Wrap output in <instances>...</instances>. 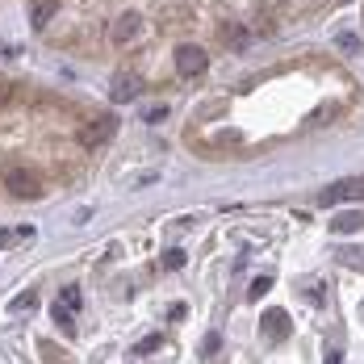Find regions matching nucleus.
<instances>
[{
	"label": "nucleus",
	"mask_w": 364,
	"mask_h": 364,
	"mask_svg": "<svg viewBox=\"0 0 364 364\" xmlns=\"http://www.w3.org/2000/svg\"><path fill=\"white\" fill-rule=\"evenodd\" d=\"M75 306H80V285H68V289L59 293V301H55V310H50V314H55V323H59V327L68 331V335L75 331V323H72Z\"/></svg>",
	"instance_id": "4"
},
{
	"label": "nucleus",
	"mask_w": 364,
	"mask_h": 364,
	"mask_svg": "<svg viewBox=\"0 0 364 364\" xmlns=\"http://www.w3.org/2000/svg\"><path fill=\"white\" fill-rule=\"evenodd\" d=\"M331 226H335L339 235H348V230H360V226H364V214H339Z\"/></svg>",
	"instance_id": "11"
},
{
	"label": "nucleus",
	"mask_w": 364,
	"mask_h": 364,
	"mask_svg": "<svg viewBox=\"0 0 364 364\" xmlns=\"http://www.w3.org/2000/svg\"><path fill=\"white\" fill-rule=\"evenodd\" d=\"M339 46H343V50H356L360 42H356V34H343V38H339Z\"/></svg>",
	"instance_id": "16"
},
{
	"label": "nucleus",
	"mask_w": 364,
	"mask_h": 364,
	"mask_svg": "<svg viewBox=\"0 0 364 364\" xmlns=\"http://www.w3.org/2000/svg\"><path fill=\"white\" fill-rule=\"evenodd\" d=\"M159 264H164L168 272H176V268H184V252H181V247H168V252H164V259H159Z\"/></svg>",
	"instance_id": "12"
},
{
	"label": "nucleus",
	"mask_w": 364,
	"mask_h": 364,
	"mask_svg": "<svg viewBox=\"0 0 364 364\" xmlns=\"http://www.w3.org/2000/svg\"><path fill=\"white\" fill-rule=\"evenodd\" d=\"M339 201H364V181H335L318 193V205H339Z\"/></svg>",
	"instance_id": "3"
},
{
	"label": "nucleus",
	"mask_w": 364,
	"mask_h": 364,
	"mask_svg": "<svg viewBox=\"0 0 364 364\" xmlns=\"http://www.w3.org/2000/svg\"><path fill=\"white\" fill-rule=\"evenodd\" d=\"M139 34H143V13H122V17L113 21V42H117V46L134 42Z\"/></svg>",
	"instance_id": "6"
},
{
	"label": "nucleus",
	"mask_w": 364,
	"mask_h": 364,
	"mask_svg": "<svg viewBox=\"0 0 364 364\" xmlns=\"http://www.w3.org/2000/svg\"><path fill=\"white\" fill-rule=\"evenodd\" d=\"M4 188L17 197V201H38L46 193V181L42 172L30 168V164H17V168H4Z\"/></svg>",
	"instance_id": "1"
},
{
	"label": "nucleus",
	"mask_w": 364,
	"mask_h": 364,
	"mask_svg": "<svg viewBox=\"0 0 364 364\" xmlns=\"http://www.w3.org/2000/svg\"><path fill=\"white\" fill-rule=\"evenodd\" d=\"M17 101V84L9 75H0V105H13Z\"/></svg>",
	"instance_id": "13"
},
{
	"label": "nucleus",
	"mask_w": 364,
	"mask_h": 364,
	"mask_svg": "<svg viewBox=\"0 0 364 364\" xmlns=\"http://www.w3.org/2000/svg\"><path fill=\"white\" fill-rule=\"evenodd\" d=\"M34 306H38L34 293H21V297H13V314H17V310H34Z\"/></svg>",
	"instance_id": "15"
},
{
	"label": "nucleus",
	"mask_w": 364,
	"mask_h": 364,
	"mask_svg": "<svg viewBox=\"0 0 364 364\" xmlns=\"http://www.w3.org/2000/svg\"><path fill=\"white\" fill-rule=\"evenodd\" d=\"M259 331H264V339H285L289 335V314L285 310H264Z\"/></svg>",
	"instance_id": "7"
},
{
	"label": "nucleus",
	"mask_w": 364,
	"mask_h": 364,
	"mask_svg": "<svg viewBox=\"0 0 364 364\" xmlns=\"http://www.w3.org/2000/svg\"><path fill=\"white\" fill-rule=\"evenodd\" d=\"M113 134H117V113H97V117H88L75 130V143L80 146H105Z\"/></svg>",
	"instance_id": "2"
},
{
	"label": "nucleus",
	"mask_w": 364,
	"mask_h": 364,
	"mask_svg": "<svg viewBox=\"0 0 364 364\" xmlns=\"http://www.w3.org/2000/svg\"><path fill=\"white\" fill-rule=\"evenodd\" d=\"M218 34H222V42H226V46H230V50H243V46H247V26H239V21H222L218 26Z\"/></svg>",
	"instance_id": "9"
},
{
	"label": "nucleus",
	"mask_w": 364,
	"mask_h": 364,
	"mask_svg": "<svg viewBox=\"0 0 364 364\" xmlns=\"http://www.w3.org/2000/svg\"><path fill=\"white\" fill-rule=\"evenodd\" d=\"M272 289V277H259V281H252V289H247V301H259L264 293Z\"/></svg>",
	"instance_id": "14"
},
{
	"label": "nucleus",
	"mask_w": 364,
	"mask_h": 364,
	"mask_svg": "<svg viewBox=\"0 0 364 364\" xmlns=\"http://www.w3.org/2000/svg\"><path fill=\"white\" fill-rule=\"evenodd\" d=\"M13 239V230H0V243H9Z\"/></svg>",
	"instance_id": "17"
},
{
	"label": "nucleus",
	"mask_w": 364,
	"mask_h": 364,
	"mask_svg": "<svg viewBox=\"0 0 364 364\" xmlns=\"http://www.w3.org/2000/svg\"><path fill=\"white\" fill-rule=\"evenodd\" d=\"M55 9H59V0H34V17H30V26H34V30H46V21H50Z\"/></svg>",
	"instance_id": "10"
},
{
	"label": "nucleus",
	"mask_w": 364,
	"mask_h": 364,
	"mask_svg": "<svg viewBox=\"0 0 364 364\" xmlns=\"http://www.w3.org/2000/svg\"><path fill=\"white\" fill-rule=\"evenodd\" d=\"M205 68H210V55L201 46H181L176 50V72L181 75H201Z\"/></svg>",
	"instance_id": "5"
},
{
	"label": "nucleus",
	"mask_w": 364,
	"mask_h": 364,
	"mask_svg": "<svg viewBox=\"0 0 364 364\" xmlns=\"http://www.w3.org/2000/svg\"><path fill=\"white\" fill-rule=\"evenodd\" d=\"M139 92H143V80H139V75H117V80H113V101H117V105L134 101Z\"/></svg>",
	"instance_id": "8"
}]
</instances>
